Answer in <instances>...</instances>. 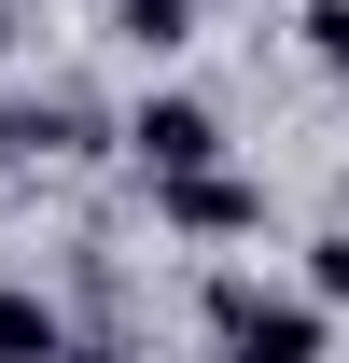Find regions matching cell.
<instances>
[{
	"instance_id": "1",
	"label": "cell",
	"mask_w": 349,
	"mask_h": 363,
	"mask_svg": "<svg viewBox=\"0 0 349 363\" xmlns=\"http://www.w3.org/2000/svg\"><path fill=\"white\" fill-rule=\"evenodd\" d=\"M196 335H210V350H252V363H307V350H336V308H321V294H279V279H238V266H223L210 294H196Z\"/></svg>"
},
{
	"instance_id": "2",
	"label": "cell",
	"mask_w": 349,
	"mask_h": 363,
	"mask_svg": "<svg viewBox=\"0 0 349 363\" xmlns=\"http://www.w3.org/2000/svg\"><path fill=\"white\" fill-rule=\"evenodd\" d=\"M154 224H168L182 252H210V238H265V182H252V168H223V154L154 168Z\"/></svg>"
},
{
	"instance_id": "3",
	"label": "cell",
	"mask_w": 349,
	"mask_h": 363,
	"mask_svg": "<svg viewBox=\"0 0 349 363\" xmlns=\"http://www.w3.org/2000/svg\"><path fill=\"white\" fill-rule=\"evenodd\" d=\"M126 154H140V182H154V168H196V154H223V112L182 98V84H154V98L126 112Z\"/></svg>"
},
{
	"instance_id": "4",
	"label": "cell",
	"mask_w": 349,
	"mask_h": 363,
	"mask_svg": "<svg viewBox=\"0 0 349 363\" xmlns=\"http://www.w3.org/2000/svg\"><path fill=\"white\" fill-rule=\"evenodd\" d=\"M0 154L14 168H70V154H98V112L84 98H0Z\"/></svg>"
},
{
	"instance_id": "5",
	"label": "cell",
	"mask_w": 349,
	"mask_h": 363,
	"mask_svg": "<svg viewBox=\"0 0 349 363\" xmlns=\"http://www.w3.org/2000/svg\"><path fill=\"white\" fill-rule=\"evenodd\" d=\"M98 14H112L126 56H182V43H196V0H98Z\"/></svg>"
},
{
	"instance_id": "6",
	"label": "cell",
	"mask_w": 349,
	"mask_h": 363,
	"mask_svg": "<svg viewBox=\"0 0 349 363\" xmlns=\"http://www.w3.org/2000/svg\"><path fill=\"white\" fill-rule=\"evenodd\" d=\"M0 350H70V308L56 294H0Z\"/></svg>"
},
{
	"instance_id": "7",
	"label": "cell",
	"mask_w": 349,
	"mask_h": 363,
	"mask_svg": "<svg viewBox=\"0 0 349 363\" xmlns=\"http://www.w3.org/2000/svg\"><path fill=\"white\" fill-rule=\"evenodd\" d=\"M307 294H321V308L349 321V238H307Z\"/></svg>"
},
{
	"instance_id": "8",
	"label": "cell",
	"mask_w": 349,
	"mask_h": 363,
	"mask_svg": "<svg viewBox=\"0 0 349 363\" xmlns=\"http://www.w3.org/2000/svg\"><path fill=\"white\" fill-rule=\"evenodd\" d=\"M307 56H321V70H349V0H307Z\"/></svg>"
},
{
	"instance_id": "9",
	"label": "cell",
	"mask_w": 349,
	"mask_h": 363,
	"mask_svg": "<svg viewBox=\"0 0 349 363\" xmlns=\"http://www.w3.org/2000/svg\"><path fill=\"white\" fill-rule=\"evenodd\" d=\"M0 70H14V0H0Z\"/></svg>"
},
{
	"instance_id": "10",
	"label": "cell",
	"mask_w": 349,
	"mask_h": 363,
	"mask_svg": "<svg viewBox=\"0 0 349 363\" xmlns=\"http://www.w3.org/2000/svg\"><path fill=\"white\" fill-rule=\"evenodd\" d=\"M0 182H14V154H0Z\"/></svg>"
}]
</instances>
